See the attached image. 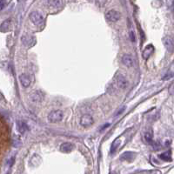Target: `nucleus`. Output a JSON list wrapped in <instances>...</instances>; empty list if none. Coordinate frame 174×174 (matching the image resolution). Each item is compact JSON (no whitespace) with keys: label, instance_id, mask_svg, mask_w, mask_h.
<instances>
[{"label":"nucleus","instance_id":"obj_1","mask_svg":"<svg viewBox=\"0 0 174 174\" xmlns=\"http://www.w3.org/2000/svg\"><path fill=\"white\" fill-rule=\"evenodd\" d=\"M64 118V113L61 110L51 111L48 115V120L50 123H58L60 122Z\"/></svg>","mask_w":174,"mask_h":174},{"label":"nucleus","instance_id":"obj_2","mask_svg":"<svg viewBox=\"0 0 174 174\" xmlns=\"http://www.w3.org/2000/svg\"><path fill=\"white\" fill-rule=\"evenodd\" d=\"M29 19L31 21V23H33L34 25H40L44 22V17L39 11L31 12L30 15H29Z\"/></svg>","mask_w":174,"mask_h":174},{"label":"nucleus","instance_id":"obj_3","mask_svg":"<svg viewBox=\"0 0 174 174\" xmlns=\"http://www.w3.org/2000/svg\"><path fill=\"white\" fill-rule=\"evenodd\" d=\"M116 84L118 85V87L121 90H125L127 88L128 86V80L126 79V78L122 75V74H118L116 76Z\"/></svg>","mask_w":174,"mask_h":174},{"label":"nucleus","instance_id":"obj_4","mask_svg":"<svg viewBox=\"0 0 174 174\" xmlns=\"http://www.w3.org/2000/svg\"><path fill=\"white\" fill-rule=\"evenodd\" d=\"M106 19L109 22H117L120 19V13L115 10H110L106 13Z\"/></svg>","mask_w":174,"mask_h":174},{"label":"nucleus","instance_id":"obj_5","mask_svg":"<svg viewBox=\"0 0 174 174\" xmlns=\"http://www.w3.org/2000/svg\"><path fill=\"white\" fill-rule=\"evenodd\" d=\"M163 44L168 52L172 53L174 51V39L171 37H170V36L165 37L163 39Z\"/></svg>","mask_w":174,"mask_h":174},{"label":"nucleus","instance_id":"obj_6","mask_svg":"<svg viewBox=\"0 0 174 174\" xmlns=\"http://www.w3.org/2000/svg\"><path fill=\"white\" fill-rule=\"evenodd\" d=\"M21 42L25 46L31 47L36 43V39H35L34 37L31 36V35H23L21 37Z\"/></svg>","mask_w":174,"mask_h":174},{"label":"nucleus","instance_id":"obj_7","mask_svg":"<svg viewBox=\"0 0 174 174\" xmlns=\"http://www.w3.org/2000/svg\"><path fill=\"white\" fill-rule=\"evenodd\" d=\"M93 123H94V119L89 114H84L80 118V125L83 126H90L93 125Z\"/></svg>","mask_w":174,"mask_h":174},{"label":"nucleus","instance_id":"obj_8","mask_svg":"<svg viewBox=\"0 0 174 174\" xmlns=\"http://www.w3.org/2000/svg\"><path fill=\"white\" fill-rule=\"evenodd\" d=\"M44 94L40 92V91H36L32 92L31 95H30V98L32 102H35V103H39V102H41L43 101L44 99Z\"/></svg>","mask_w":174,"mask_h":174},{"label":"nucleus","instance_id":"obj_9","mask_svg":"<svg viewBox=\"0 0 174 174\" xmlns=\"http://www.w3.org/2000/svg\"><path fill=\"white\" fill-rule=\"evenodd\" d=\"M136 157V153L132 152V151H126L124 152L120 156V160L122 161H128V162H131Z\"/></svg>","mask_w":174,"mask_h":174},{"label":"nucleus","instance_id":"obj_10","mask_svg":"<svg viewBox=\"0 0 174 174\" xmlns=\"http://www.w3.org/2000/svg\"><path fill=\"white\" fill-rule=\"evenodd\" d=\"M121 61H122V63H123V64H125L127 67H132L134 64L133 58H131V55H128V54H125L123 57H122Z\"/></svg>","mask_w":174,"mask_h":174},{"label":"nucleus","instance_id":"obj_11","mask_svg":"<svg viewBox=\"0 0 174 174\" xmlns=\"http://www.w3.org/2000/svg\"><path fill=\"white\" fill-rule=\"evenodd\" d=\"M19 79H20L21 84L25 87V88H27V87L30 86L31 80V78H30V76L28 74H26V73L21 74L20 77H19Z\"/></svg>","mask_w":174,"mask_h":174},{"label":"nucleus","instance_id":"obj_12","mask_svg":"<svg viewBox=\"0 0 174 174\" xmlns=\"http://www.w3.org/2000/svg\"><path fill=\"white\" fill-rule=\"evenodd\" d=\"M153 51H154V47L151 44L147 45L143 50V58H144V59H148L149 57L152 54Z\"/></svg>","mask_w":174,"mask_h":174},{"label":"nucleus","instance_id":"obj_13","mask_svg":"<svg viewBox=\"0 0 174 174\" xmlns=\"http://www.w3.org/2000/svg\"><path fill=\"white\" fill-rule=\"evenodd\" d=\"M28 126L23 121H17V130L19 133H25L28 130Z\"/></svg>","mask_w":174,"mask_h":174},{"label":"nucleus","instance_id":"obj_14","mask_svg":"<svg viewBox=\"0 0 174 174\" xmlns=\"http://www.w3.org/2000/svg\"><path fill=\"white\" fill-rule=\"evenodd\" d=\"M73 148H74L73 145H72V143H68V142L63 143V144L60 145V151H63V152H65V153L72 151L73 150Z\"/></svg>","mask_w":174,"mask_h":174},{"label":"nucleus","instance_id":"obj_15","mask_svg":"<svg viewBox=\"0 0 174 174\" xmlns=\"http://www.w3.org/2000/svg\"><path fill=\"white\" fill-rule=\"evenodd\" d=\"M11 19H6V20H5L3 23H2V25H1V31L2 32H7V31H10V29H11Z\"/></svg>","mask_w":174,"mask_h":174},{"label":"nucleus","instance_id":"obj_16","mask_svg":"<svg viewBox=\"0 0 174 174\" xmlns=\"http://www.w3.org/2000/svg\"><path fill=\"white\" fill-rule=\"evenodd\" d=\"M48 4L54 8H60L63 5V0H47Z\"/></svg>","mask_w":174,"mask_h":174},{"label":"nucleus","instance_id":"obj_17","mask_svg":"<svg viewBox=\"0 0 174 174\" xmlns=\"http://www.w3.org/2000/svg\"><path fill=\"white\" fill-rule=\"evenodd\" d=\"M152 137H153V132L151 130H149L145 133V140L146 143L151 144L152 142Z\"/></svg>","mask_w":174,"mask_h":174},{"label":"nucleus","instance_id":"obj_18","mask_svg":"<svg viewBox=\"0 0 174 174\" xmlns=\"http://www.w3.org/2000/svg\"><path fill=\"white\" fill-rule=\"evenodd\" d=\"M159 158L165 161H171V151H166L159 155Z\"/></svg>","mask_w":174,"mask_h":174},{"label":"nucleus","instance_id":"obj_19","mask_svg":"<svg viewBox=\"0 0 174 174\" xmlns=\"http://www.w3.org/2000/svg\"><path fill=\"white\" fill-rule=\"evenodd\" d=\"M119 144H120V140H119L118 138H117L116 140L113 141V143L112 145V148H111V152L112 153H114L116 151V150H117L118 146L119 145Z\"/></svg>","mask_w":174,"mask_h":174},{"label":"nucleus","instance_id":"obj_20","mask_svg":"<svg viewBox=\"0 0 174 174\" xmlns=\"http://www.w3.org/2000/svg\"><path fill=\"white\" fill-rule=\"evenodd\" d=\"M96 5L99 7H103L104 5H106V0H95Z\"/></svg>","mask_w":174,"mask_h":174},{"label":"nucleus","instance_id":"obj_21","mask_svg":"<svg viewBox=\"0 0 174 174\" xmlns=\"http://www.w3.org/2000/svg\"><path fill=\"white\" fill-rule=\"evenodd\" d=\"M172 77H174V73H168V74L165 75V77L163 78V79H164V80H168V79L171 78Z\"/></svg>","mask_w":174,"mask_h":174},{"label":"nucleus","instance_id":"obj_22","mask_svg":"<svg viewBox=\"0 0 174 174\" xmlns=\"http://www.w3.org/2000/svg\"><path fill=\"white\" fill-rule=\"evenodd\" d=\"M130 39H131V42H135V41H136L135 34H134L133 31H131V32H130Z\"/></svg>","mask_w":174,"mask_h":174},{"label":"nucleus","instance_id":"obj_23","mask_svg":"<svg viewBox=\"0 0 174 174\" xmlns=\"http://www.w3.org/2000/svg\"><path fill=\"white\" fill-rule=\"evenodd\" d=\"M5 0H1V4H0V9L1 10H4V8H5Z\"/></svg>","mask_w":174,"mask_h":174},{"label":"nucleus","instance_id":"obj_24","mask_svg":"<svg viewBox=\"0 0 174 174\" xmlns=\"http://www.w3.org/2000/svg\"><path fill=\"white\" fill-rule=\"evenodd\" d=\"M170 93L171 94H174V84H171V86L170 87Z\"/></svg>","mask_w":174,"mask_h":174},{"label":"nucleus","instance_id":"obj_25","mask_svg":"<svg viewBox=\"0 0 174 174\" xmlns=\"http://www.w3.org/2000/svg\"><path fill=\"white\" fill-rule=\"evenodd\" d=\"M125 110H126V107H123V108H122L121 110H119V111H118V112L116 113V116H118V115L121 114V113H122V112H124Z\"/></svg>","mask_w":174,"mask_h":174},{"label":"nucleus","instance_id":"obj_26","mask_svg":"<svg viewBox=\"0 0 174 174\" xmlns=\"http://www.w3.org/2000/svg\"><path fill=\"white\" fill-rule=\"evenodd\" d=\"M109 126H110V124H106V125H104V126L100 129V131H103V130H104L106 128H107V127H109Z\"/></svg>","mask_w":174,"mask_h":174},{"label":"nucleus","instance_id":"obj_27","mask_svg":"<svg viewBox=\"0 0 174 174\" xmlns=\"http://www.w3.org/2000/svg\"><path fill=\"white\" fill-rule=\"evenodd\" d=\"M173 12H174V5H173Z\"/></svg>","mask_w":174,"mask_h":174}]
</instances>
